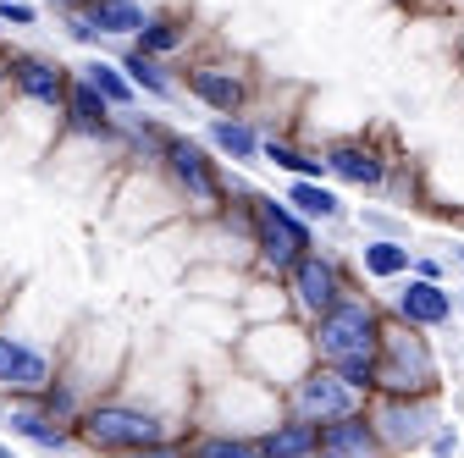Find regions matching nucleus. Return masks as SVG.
Returning <instances> with one entry per match:
<instances>
[{
    "mask_svg": "<svg viewBox=\"0 0 464 458\" xmlns=\"http://www.w3.org/2000/svg\"><path fill=\"white\" fill-rule=\"evenodd\" d=\"M382 326H387V315L371 293H343L321 320H310V354H315V365L337 370L360 397H376Z\"/></svg>",
    "mask_w": 464,
    "mask_h": 458,
    "instance_id": "f257e3e1",
    "label": "nucleus"
},
{
    "mask_svg": "<svg viewBox=\"0 0 464 458\" xmlns=\"http://www.w3.org/2000/svg\"><path fill=\"white\" fill-rule=\"evenodd\" d=\"M72 436L94 453H111V458H133L155 442L171 436L166 415L160 409H144V404H128V397H100L89 404L78 420H72Z\"/></svg>",
    "mask_w": 464,
    "mask_h": 458,
    "instance_id": "f03ea898",
    "label": "nucleus"
},
{
    "mask_svg": "<svg viewBox=\"0 0 464 458\" xmlns=\"http://www.w3.org/2000/svg\"><path fill=\"white\" fill-rule=\"evenodd\" d=\"M376 392L387 397H437L442 392V365L431 337L387 315L382 326V354H376Z\"/></svg>",
    "mask_w": 464,
    "mask_h": 458,
    "instance_id": "7ed1b4c3",
    "label": "nucleus"
},
{
    "mask_svg": "<svg viewBox=\"0 0 464 458\" xmlns=\"http://www.w3.org/2000/svg\"><path fill=\"white\" fill-rule=\"evenodd\" d=\"M249 249H255V260H260V271H266L271 281H287V271H294V265L315 249V238H310V221L294 215V205H287V199L255 194V210H249Z\"/></svg>",
    "mask_w": 464,
    "mask_h": 458,
    "instance_id": "20e7f679",
    "label": "nucleus"
},
{
    "mask_svg": "<svg viewBox=\"0 0 464 458\" xmlns=\"http://www.w3.org/2000/svg\"><path fill=\"white\" fill-rule=\"evenodd\" d=\"M365 420H371L382 453L398 458V453H415V447L431 442V431L442 425V404L437 397H387V392H376L365 404Z\"/></svg>",
    "mask_w": 464,
    "mask_h": 458,
    "instance_id": "39448f33",
    "label": "nucleus"
},
{
    "mask_svg": "<svg viewBox=\"0 0 464 458\" xmlns=\"http://www.w3.org/2000/svg\"><path fill=\"white\" fill-rule=\"evenodd\" d=\"M160 166H166V177L178 183V194H183L194 210L227 215V177H221V166H216L210 144H199V138H188V133H171Z\"/></svg>",
    "mask_w": 464,
    "mask_h": 458,
    "instance_id": "423d86ee",
    "label": "nucleus"
},
{
    "mask_svg": "<svg viewBox=\"0 0 464 458\" xmlns=\"http://www.w3.org/2000/svg\"><path fill=\"white\" fill-rule=\"evenodd\" d=\"M365 404H371V397H360L354 386H348L337 370H326V365L304 370L294 386H287V415L304 420V425H337V420H354V415H365Z\"/></svg>",
    "mask_w": 464,
    "mask_h": 458,
    "instance_id": "0eeeda50",
    "label": "nucleus"
},
{
    "mask_svg": "<svg viewBox=\"0 0 464 458\" xmlns=\"http://www.w3.org/2000/svg\"><path fill=\"white\" fill-rule=\"evenodd\" d=\"M55 370H62V359H55L50 342L23 337V331H12V326H0V386H6L12 397L34 404V397L55 381Z\"/></svg>",
    "mask_w": 464,
    "mask_h": 458,
    "instance_id": "6e6552de",
    "label": "nucleus"
},
{
    "mask_svg": "<svg viewBox=\"0 0 464 458\" xmlns=\"http://www.w3.org/2000/svg\"><path fill=\"white\" fill-rule=\"evenodd\" d=\"M343 293H354V288H348L343 260H337V254H326V249H310L294 271H287V304L299 310V320H304V326H310V320H321Z\"/></svg>",
    "mask_w": 464,
    "mask_h": 458,
    "instance_id": "1a4fd4ad",
    "label": "nucleus"
},
{
    "mask_svg": "<svg viewBox=\"0 0 464 458\" xmlns=\"http://www.w3.org/2000/svg\"><path fill=\"white\" fill-rule=\"evenodd\" d=\"M78 72L55 55H39V50H12V94L23 105H39V110H67V94H72Z\"/></svg>",
    "mask_w": 464,
    "mask_h": 458,
    "instance_id": "9d476101",
    "label": "nucleus"
},
{
    "mask_svg": "<svg viewBox=\"0 0 464 458\" xmlns=\"http://www.w3.org/2000/svg\"><path fill=\"white\" fill-rule=\"evenodd\" d=\"M453 315H459V299H453L448 281H420V276H410V281L392 293V320L415 326V331H442V326H453Z\"/></svg>",
    "mask_w": 464,
    "mask_h": 458,
    "instance_id": "9b49d317",
    "label": "nucleus"
},
{
    "mask_svg": "<svg viewBox=\"0 0 464 458\" xmlns=\"http://www.w3.org/2000/svg\"><path fill=\"white\" fill-rule=\"evenodd\" d=\"M183 89H188L199 105H210L216 117H238V110L249 105V78H244L238 67H227V62H194V67L183 72Z\"/></svg>",
    "mask_w": 464,
    "mask_h": 458,
    "instance_id": "f8f14e48",
    "label": "nucleus"
},
{
    "mask_svg": "<svg viewBox=\"0 0 464 458\" xmlns=\"http://www.w3.org/2000/svg\"><path fill=\"white\" fill-rule=\"evenodd\" d=\"M321 160H326L332 177L348 183V188H365V194L387 188V155L376 144H365V138H337V144H326Z\"/></svg>",
    "mask_w": 464,
    "mask_h": 458,
    "instance_id": "ddd939ff",
    "label": "nucleus"
},
{
    "mask_svg": "<svg viewBox=\"0 0 464 458\" xmlns=\"http://www.w3.org/2000/svg\"><path fill=\"white\" fill-rule=\"evenodd\" d=\"M62 128L72 138H94V144H116V110L78 78L72 94H67V110H62Z\"/></svg>",
    "mask_w": 464,
    "mask_h": 458,
    "instance_id": "4468645a",
    "label": "nucleus"
},
{
    "mask_svg": "<svg viewBox=\"0 0 464 458\" xmlns=\"http://www.w3.org/2000/svg\"><path fill=\"white\" fill-rule=\"evenodd\" d=\"M6 425H12V436H23V442H34L39 453H67L78 436L62 425V420H50L39 404H12L6 409Z\"/></svg>",
    "mask_w": 464,
    "mask_h": 458,
    "instance_id": "2eb2a0df",
    "label": "nucleus"
},
{
    "mask_svg": "<svg viewBox=\"0 0 464 458\" xmlns=\"http://www.w3.org/2000/svg\"><path fill=\"white\" fill-rule=\"evenodd\" d=\"M260 453L266 458H315L321 453V425H304L294 415H282L260 431Z\"/></svg>",
    "mask_w": 464,
    "mask_h": 458,
    "instance_id": "dca6fc26",
    "label": "nucleus"
},
{
    "mask_svg": "<svg viewBox=\"0 0 464 458\" xmlns=\"http://www.w3.org/2000/svg\"><path fill=\"white\" fill-rule=\"evenodd\" d=\"M83 17L100 28V39H139L150 23V6L144 0H89Z\"/></svg>",
    "mask_w": 464,
    "mask_h": 458,
    "instance_id": "f3484780",
    "label": "nucleus"
},
{
    "mask_svg": "<svg viewBox=\"0 0 464 458\" xmlns=\"http://www.w3.org/2000/svg\"><path fill=\"white\" fill-rule=\"evenodd\" d=\"M78 78H83V83H89V89L116 110V117H128V110L139 105V89L128 83V72L116 67V62H105V55H89V62L78 67Z\"/></svg>",
    "mask_w": 464,
    "mask_h": 458,
    "instance_id": "a211bd4d",
    "label": "nucleus"
},
{
    "mask_svg": "<svg viewBox=\"0 0 464 458\" xmlns=\"http://www.w3.org/2000/svg\"><path fill=\"white\" fill-rule=\"evenodd\" d=\"M321 453H326V458H387L365 415L337 420V425H321Z\"/></svg>",
    "mask_w": 464,
    "mask_h": 458,
    "instance_id": "6ab92c4d",
    "label": "nucleus"
},
{
    "mask_svg": "<svg viewBox=\"0 0 464 458\" xmlns=\"http://www.w3.org/2000/svg\"><path fill=\"white\" fill-rule=\"evenodd\" d=\"M360 271L371 281H398V276H410L415 271V249L410 243H398V238H365L360 249Z\"/></svg>",
    "mask_w": 464,
    "mask_h": 458,
    "instance_id": "aec40b11",
    "label": "nucleus"
},
{
    "mask_svg": "<svg viewBox=\"0 0 464 458\" xmlns=\"http://www.w3.org/2000/svg\"><path fill=\"white\" fill-rule=\"evenodd\" d=\"M205 144L227 160H260V133H255L249 117H216L205 128Z\"/></svg>",
    "mask_w": 464,
    "mask_h": 458,
    "instance_id": "412c9836",
    "label": "nucleus"
},
{
    "mask_svg": "<svg viewBox=\"0 0 464 458\" xmlns=\"http://www.w3.org/2000/svg\"><path fill=\"white\" fill-rule=\"evenodd\" d=\"M183 44H188V17H178V12H150L144 33L133 39V50L155 55V62H166V55H178Z\"/></svg>",
    "mask_w": 464,
    "mask_h": 458,
    "instance_id": "4be33fe9",
    "label": "nucleus"
},
{
    "mask_svg": "<svg viewBox=\"0 0 464 458\" xmlns=\"http://www.w3.org/2000/svg\"><path fill=\"white\" fill-rule=\"evenodd\" d=\"M287 205H294V215H304V221H343L348 215L343 194L326 188V183H287Z\"/></svg>",
    "mask_w": 464,
    "mask_h": 458,
    "instance_id": "5701e85b",
    "label": "nucleus"
},
{
    "mask_svg": "<svg viewBox=\"0 0 464 458\" xmlns=\"http://www.w3.org/2000/svg\"><path fill=\"white\" fill-rule=\"evenodd\" d=\"M116 67H122L128 83H133L139 94H150V100H171V94H178L166 62H155V55H144V50H122V62H116Z\"/></svg>",
    "mask_w": 464,
    "mask_h": 458,
    "instance_id": "b1692460",
    "label": "nucleus"
},
{
    "mask_svg": "<svg viewBox=\"0 0 464 458\" xmlns=\"http://www.w3.org/2000/svg\"><path fill=\"white\" fill-rule=\"evenodd\" d=\"M188 458H266V453H260V436L249 431H199L188 442Z\"/></svg>",
    "mask_w": 464,
    "mask_h": 458,
    "instance_id": "393cba45",
    "label": "nucleus"
},
{
    "mask_svg": "<svg viewBox=\"0 0 464 458\" xmlns=\"http://www.w3.org/2000/svg\"><path fill=\"white\" fill-rule=\"evenodd\" d=\"M34 23H39L34 0H0V28H34Z\"/></svg>",
    "mask_w": 464,
    "mask_h": 458,
    "instance_id": "a878e982",
    "label": "nucleus"
},
{
    "mask_svg": "<svg viewBox=\"0 0 464 458\" xmlns=\"http://www.w3.org/2000/svg\"><path fill=\"white\" fill-rule=\"evenodd\" d=\"M365 226H371V233H382V238H398V243H410V238H403V233H410V226H403L398 215H382V210H365Z\"/></svg>",
    "mask_w": 464,
    "mask_h": 458,
    "instance_id": "bb28decb",
    "label": "nucleus"
},
{
    "mask_svg": "<svg viewBox=\"0 0 464 458\" xmlns=\"http://www.w3.org/2000/svg\"><path fill=\"white\" fill-rule=\"evenodd\" d=\"M62 28H67V39L72 44H100V28L83 17V12H72V17H62Z\"/></svg>",
    "mask_w": 464,
    "mask_h": 458,
    "instance_id": "cd10ccee",
    "label": "nucleus"
},
{
    "mask_svg": "<svg viewBox=\"0 0 464 458\" xmlns=\"http://www.w3.org/2000/svg\"><path fill=\"white\" fill-rule=\"evenodd\" d=\"M426 447H431V458H453V453H459V431H453V425H437Z\"/></svg>",
    "mask_w": 464,
    "mask_h": 458,
    "instance_id": "c85d7f7f",
    "label": "nucleus"
},
{
    "mask_svg": "<svg viewBox=\"0 0 464 458\" xmlns=\"http://www.w3.org/2000/svg\"><path fill=\"white\" fill-rule=\"evenodd\" d=\"M133 458H188V442L166 436V442H155V447H144V453H133Z\"/></svg>",
    "mask_w": 464,
    "mask_h": 458,
    "instance_id": "c756f323",
    "label": "nucleus"
},
{
    "mask_svg": "<svg viewBox=\"0 0 464 458\" xmlns=\"http://www.w3.org/2000/svg\"><path fill=\"white\" fill-rule=\"evenodd\" d=\"M410 276H420V281H442L448 276V265L437 260V254H415V271Z\"/></svg>",
    "mask_w": 464,
    "mask_h": 458,
    "instance_id": "7c9ffc66",
    "label": "nucleus"
},
{
    "mask_svg": "<svg viewBox=\"0 0 464 458\" xmlns=\"http://www.w3.org/2000/svg\"><path fill=\"white\" fill-rule=\"evenodd\" d=\"M39 6H50V12H62V17H72V12H83L89 0H39Z\"/></svg>",
    "mask_w": 464,
    "mask_h": 458,
    "instance_id": "2f4dec72",
    "label": "nucleus"
},
{
    "mask_svg": "<svg viewBox=\"0 0 464 458\" xmlns=\"http://www.w3.org/2000/svg\"><path fill=\"white\" fill-rule=\"evenodd\" d=\"M0 89H12V50L0 44Z\"/></svg>",
    "mask_w": 464,
    "mask_h": 458,
    "instance_id": "473e14b6",
    "label": "nucleus"
},
{
    "mask_svg": "<svg viewBox=\"0 0 464 458\" xmlns=\"http://www.w3.org/2000/svg\"><path fill=\"white\" fill-rule=\"evenodd\" d=\"M0 458H17V453H12V447H6V442H0Z\"/></svg>",
    "mask_w": 464,
    "mask_h": 458,
    "instance_id": "72a5a7b5",
    "label": "nucleus"
},
{
    "mask_svg": "<svg viewBox=\"0 0 464 458\" xmlns=\"http://www.w3.org/2000/svg\"><path fill=\"white\" fill-rule=\"evenodd\" d=\"M453 260H459V265H464V243H459V249H453Z\"/></svg>",
    "mask_w": 464,
    "mask_h": 458,
    "instance_id": "f704fd0d",
    "label": "nucleus"
},
{
    "mask_svg": "<svg viewBox=\"0 0 464 458\" xmlns=\"http://www.w3.org/2000/svg\"><path fill=\"white\" fill-rule=\"evenodd\" d=\"M459 315H464V293H459Z\"/></svg>",
    "mask_w": 464,
    "mask_h": 458,
    "instance_id": "c9c22d12",
    "label": "nucleus"
},
{
    "mask_svg": "<svg viewBox=\"0 0 464 458\" xmlns=\"http://www.w3.org/2000/svg\"><path fill=\"white\" fill-rule=\"evenodd\" d=\"M315 458H326V453H315Z\"/></svg>",
    "mask_w": 464,
    "mask_h": 458,
    "instance_id": "e433bc0d",
    "label": "nucleus"
}]
</instances>
